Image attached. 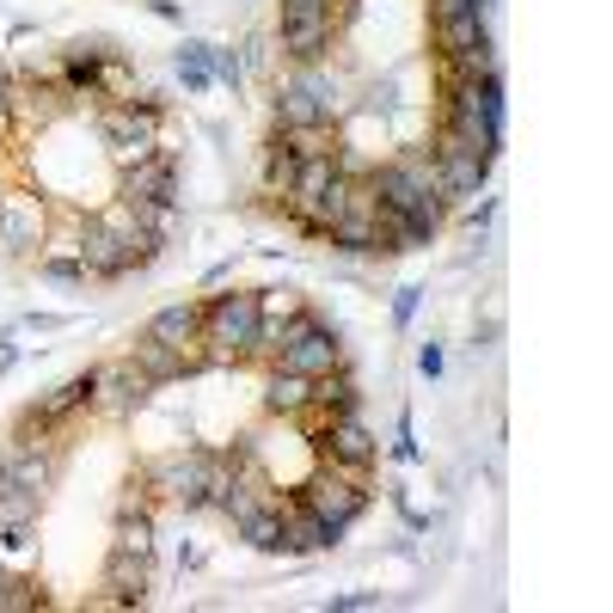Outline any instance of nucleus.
I'll use <instances>...</instances> for the list:
<instances>
[{
    "instance_id": "22",
    "label": "nucleus",
    "mask_w": 613,
    "mask_h": 613,
    "mask_svg": "<svg viewBox=\"0 0 613 613\" xmlns=\"http://www.w3.org/2000/svg\"><path fill=\"white\" fill-rule=\"evenodd\" d=\"M306 405H313V381H306V374H289V368H270L264 412H277V417H301Z\"/></svg>"
},
{
    "instance_id": "31",
    "label": "nucleus",
    "mask_w": 613,
    "mask_h": 613,
    "mask_svg": "<svg viewBox=\"0 0 613 613\" xmlns=\"http://www.w3.org/2000/svg\"><path fill=\"white\" fill-rule=\"evenodd\" d=\"M491 0H429V19H454V13H485Z\"/></svg>"
},
{
    "instance_id": "21",
    "label": "nucleus",
    "mask_w": 613,
    "mask_h": 613,
    "mask_svg": "<svg viewBox=\"0 0 613 613\" xmlns=\"http://www.w3.org/2000/svg\"><path fill=\"white\" fill-rule=\"evenodd\" d=\"M294 173H301V154L282 142V129H270V142H264V197L282 202L294 190Z\"/></svg>"
},
{
    "instance_id": "15",
    "label": "nucleus",
    "mask_w": 613,
    "mask_h": 613,
    "mask_svg": "<svg viewBox=\"0 0 613 613\" xmlns=\"http://www.w3.org/2000/svg\"><path fill=\"white\" fill-rule=\"evenodd\" d=\"M344 533H350V528H337V521H325V516H313V509H301L294 497L282 503V552H332Z\"/></svg>"
},
{
    "instance_id": "35",
    "label": "nucleus",
    "mask_w": 613,
    "mask_h": 613,
    "mask_svg": "<svg viewBox=\"0 0 613 613\" xmlns=\"http://www.w3.org/2000/svg\"><path fill=\"white\" fill-rule=\"evenodd\" d=\"M0 583H7V552H0Z\"/></svg>"
},
{
    "instance_id": "27",
    "label": "nucleus",
    "mask_w": 613,
    "mask_h": 613,
    "mask_svg": "<svg viewBox=\"0 0 613 613\" xmlns=\"http://www.w3.org/2000/svg\"><path fill=\"white\" fill-rule=\"evenodd\" d=\"M178 81H185V93H209V86H215L209 43H185V50H178Z\"/></svg>"
},
{
    "instance_id": "2",
    "label": "nucleus",
    "mask_w": 613,
    "mask_h": 613,
    "mask_svg": "<svg viewBox=\"0 0 613 613\" xmlns=\"http://www.w3.org/2000/svg\"><path fill=\"white\" fill-rule=\"evenodd\" d=\"M258 313H264V289H233V294H209L202 301V337L209 362H240L258 337Z\"/></svg>"
},
{
    "instance_id": "18",
    "label": "nucleus",
    "mask_w": 613,
    "mask_h": 613,
    "mask_svg": "<svg viewBox=\"0 0 613 613\" xmlns=\"http://www.w3.org/2000/svg\"><path fill=\"white\" fill-rule=\"evenodd\" d=\"M313 405H320L325 424H332V417H344V412H356V374H350V362L313 374Z\"/></svg>"
},
{
    "instance_id": "32",
    "label": "nucleus",
    "mask_w": 613,
    "mask_h": 613,
    "mask_svg": "<svg viewBox=\"0 0 613 613\" xmlns=\"http://www.w3.org/2000/svg\"><path fill=\"white\" fill-rule=\"evenodd\" d=\"M13 362H19V332H0V381L13 374Z\"/></svg>"
},
{
    "instance_id": "29",
    "label": "nucleus",
    "mask_w": 613,
    "mask_h": 613,
    "mask_svg": "<svg viewBox=\"0 0 613 613\" xmlns=\"http://www.w3.org/2000/svg\"><path fill=\"white\" fill-rule=\"evenodd\" d=\"M417 306H424V289H417V282H405V289L393 294V325H412Z\"/></svg>"
},
{
    "instance_id": "25",
    "label": "nucleus",
    "mask_w": 613,
    "mask_h": 613,
    "mask_svg": "<svg viewBox=\"0 0 613 613\" xmlns=\"http://www.w3.org/2000/svg\"><path fill=\"white\" fill-rule=\"evenodd\" d=\"M38 516H43V491L0 479V528H38Z\"/></svg>"
},
{
    "instance_id": "19",
    "label": "nucleus",
    "mask_w": 613,
    "mask_h": 613,
    "mask_svg": "<svg viewBox=\"0 0 613 613\" xmlns=\"http://www.w3.org/2000/svg\"><path fill=\"white\" fill-rule=\"evenodd\" d=\"M320 240L337 252H381V215H337V221H325Z\"/></svg>"
},
{
    "instance_id": "36",
    "label": "nucleus",
    "mask_w": 613,
    "mask_h": 613,
    "mask_svg": "<svg viewBox=\"0 0 613 613\" xmlns=\"http://www.w3.org/2000/svg\"><path fill=\"white\" fill-rule=\"evenodd\" d=\"M0 209H7V178H0Z\"/></svg>"
},
{
    "instance_id": "7",
    "label": "nucleus",
    "mask_w": 613,
    "mask_h": 613,
    "mask_svg": "<svg viewBox=\"0 0 613 613\" xmlns=\"http://www.w3.org/2000/svg\"><path fill=\"white\" fill-rule=\"evenodd\" d=\"M294 503L313 509V516H325V521H337V528H350V521L368 509V491H362V485H350L337 467H325V472H313V479H301Z\"/></svg>"
},
{
    "instance_id": "6",
    "label": "nucleus",
    "mask_w": 613,
    "mask_h": 613,
    "mask_svg": "<svg viewBox=\"0 0 613 613\" xmlns=\"http://www.w3.org/2000/svg\"><path fill=\"white\" fill-rule=\"evenodd\" d=\"M74 111V98L62 93V81H43V74H13V93H7V117H13V135L31 129H55V123Z\"/></svg>"
},
{
    "instance_id": "20",
    "label": "nucleus",
    "mask_w": 613,
    "mask_h": 613,
    "mask_svg": "<svg viewBox=\"0 0 613 613\" xmlns=\"http://www.w3.org/2000/svg\"><path fill=\"white\" fill-rule=\"evenodd\" d=\"M38 270L55 277V282H93L86 264H81V233H55V240H43L38 246Z\"/></svg>"
},
{
    "instance_id": "24",
    "label": "nucleus",
    "mask_w": 613,
    "mask_h": 613,
    "mask_svg": "<svg viewBox=\"0 0 613 613\" xmlns=\"http://www.w3.org/2000/svg\"><path fill=\"white\" fill-rule=\"evenodd\" d=\"M233 533H240L246 547H258V552H282V503L252 509L246 521H233Z\"/></svg>"
},
{
    "instance_id": "26",
    "label": "nucleus",
    "mask_w": 613,
    "mask_h": 613,
    "mask_svg": "<svg viewBox=\"0 0 613 613\" xmlns=\"http://www.w3.org/2000/svg\"><path fill=\"white\" fill-rule=\"evenodd\" d=\"M31 607H50L38 576H7L0 583V613H31Z\"/></svg>"
},
{
    "instance_id": "14",
    "label": "nucleus",
    "mask_w": 613,
    "mask_h": 613,
    "mask_svg": "<svg viewBox=\"0 0 613 613\" xmlns=\"http://www.w3.org/2000/svg\"><path fill=\"white\" fill-rule=\"evenodd\" d=\"M129 362L154 381V387H166V381H185V374L209 368V350H173V344H154V337H135Z\"/></svg>"
},
{
    "instance_id": "9",
    "label": "nucleus",
    "mask_w": 613,
    "mask_h": 613,
    "mask_svg": "<svg viewBox=\"0 0 613 613\" xmlns=\"http://www.w3.org/2000/svg\"><path fill=\"white\" fill-rule=\"evenodd\" d=\"M344 362V344H337V325H325V320H313L306 332H294L289 344L270 356V368H289V374H325V368H337Z\"/></svg>"
},
{
    "instance_id": "1",
    "label": "nucleus",
    "mask_w": 613,
    "mask_h": 613,
    "mask_svg": "<svg viewBox=\"0 0 613 613\" xmlns=\"http://www.w3.org/2000/svg\"><path fill=\"white\" fill-rule=\"evenodd\" d=\"M160 93H142V98H123V105H98V135H105V154L111 166H135L147 154H160Z\"/></svg>"
},
{
    "instance_id": "10",
    "label": "nucleus",
    "mask_w": 613,
    "mask_h": 613,
    "mask_svg": "<svg viewBox=\"0 0 613 613\" xmlns=\"http://www.w3.org/2000/svg\"><path fill=\"white\" fill-rule=\"evenodd\" d=\"M147 589H154V552L111 547V559H105V595H93V607H142Z\"/></svg>"
},
{
    "instance_id": "4",
    "label": "nucleus",
    "mask_w": 613,
    "mask_h": 613,
    "mask_svg": "<svg viewBox=\"0 0 613 613\" xmlns=\"http://www.w3.org/2000/svg\"><path fill=\"white\" fill-rule=\"evenodd\" d=\"M277 129H313V123L337 117V74H325L320 62H294L277 81Z\"/></svg>"
},
{
    "instance_id": "13",
    "label": "nucleus",
    "mask_w": 613,
    "mask_h": 613,
    "mask_svg": "<svg viewBox=\"0 0 613 613\" xmlns=\"http://www.w3.org/2000/svg\"><path fill=\"white\" fill-rule=\"evenodd\" d=\"M74 233H81V264H86V277L117 282V277H129V270H142V264H135V252L117 240V233H111L105 221H98V215H93V221H81Z\"/></svg>"
},
{
    "instance_id": "33",
    "label": "nucleus",
    "mask_w": 613,
    "mask_h": 613,
    "mask_svg": "<svg viewBox=\"0 0 613 613\" xmlns=\"http://www.w3.org/2000/svg\"><path fill=\"white\" fill-rule=\"evenodd\" d=\"M381 595H368V589H356V595H332V613H356V607H374Z\"/></svg>"
},
{
    "instance_id": "12",
    "label": "nucleus",
    "mask_w": 613,
    "mask_h": 613,
    "mask_svg": "<svg viewBox=\"0 0 613 613\" xmlns=\"http://www.w3.org/2000/svg\"><path fill=\"white\" fill-rule=\"evenodd\" d=\"M50 240V215L31 190H7V209H0V246L19 258H31L38 246Z\"/></svg>"
},
{
    "instance_id": "34",
    "label": "nucleus",
    "mask_w": 613,
    "mask_h": 613,
    "mask_svg": "<svg viewBox=\"0 0 613 613\" xmlns=\"http://www.w3.org/2000/svg\"><path fill=\"white\" fill-rule=\"evenodd\" d=\"M417 368H424L429 381H436V374H441V350H436V344H424V350H417Z\"/></svg>"
},
{
    "instance_id": "16",
    "label": "nucleus",
    "mask_w": 613,
    "mask_h": 613,
    "mask_svg": "<svg viewBox=\"0 0 613 613\" xmlns=\"http://www.w3.org/2000/svg\"><path fill=\"white\" fill-rule=\"evenodd\" d=\"M337 38V19H277V50L289 62H320Z\"/></svg>"
},
{
    "instance_id": "3",
    "label": "nucleus",
    "mask_w": 613,
    "mask_h": 613,
    "mask_svg": "<svg viewBox=\"0 0 613 613\" xmlns=\"http://www.w3.org/2000/svg\"><path fill=\"white\" fill-rule=\"evenodd\" d=\"M233 472V460L215 448H185V454H166L147 467V485L160 497H173L178 509H209V491Z\"/></svg>"
},
{
    "instance_id": "17",
    "label": "nucleus",
    "mask_w": 613,
    "mask_h": 613,
    "mask_svg": "<svg viewBox=\"0 0 613 613\" xmlns=\"http://www.w3.org/2000/svg\"><path fill=\"white\" fill-rule=\"evenodd\" d=\"M142 337H154V344H173V350H190L202 337V306L197 301H173V306H160L154 320H147V332Z\"/></svg>"
},
{
    "instance_id": "23",
    "label": "nucleus",
    "mask_w": 613,
    "mask_h": 613,
    "mask_svg": "<svg viewBox=\"0 0 613 613\" xmlns=\"http://www.w3.org/2000/svg\"><path fill=\"white\" fill-rule=\"evenodd\" d=\"M111 547L154 552V509L147 503H117V533H111Z\"/></svg>"
},
{
    "instance_id": "8",
    "label": "nucleus",
    "mask_w": 613,
    "mask_h": 613,
    "mask_svg": "<svg viewBox=\"0 0 613 613\" xmlns=\"http://www.w3.org/2000/svg\"><path fill=\"white\" fill-rule=\"evenodd\" d=\"M117 202H166L178 209V160L173 154H147L135 166H117Z\"/></svg>"
},
{
    "instance_id": "30",
    "label": "nucleus",
    "mask_w": 613,
    "mask_h": 613,
    "mask_svg": "<svg viewBox=\"0 0 613 613\" xmlns=\"http://www.w3.org/2000/svg\"><path fill=\"white\" fill-rule=\"evenodd\" d=\"M282 19H332V0H282Z\"/></svg>"
},
{
    "instance_id": "28",
    "label": "nucleus",
    "mask_w": 613,
    "mask_h": 613,
    "mask_svg": "<svg viewBox=\"0 0 613 613\" xmlns=\"http://www.w3.org/2000/svg\"><path fill=\"white\" fill-rule=\"evenodd\" d=\"M209 74H215L221 86H240V81H246V62H240L233 50H215V43H209Z\"/></svg>"
},
{
    "instance_id": "11",
    "label": "nucleus",
    "mask_w": 613,
    "mask_h": 613,
    "mask_svg": "<svg viewBox=\"0 0 613 613\" xmlns=\"http://www.w3.org/2000/svg\"><path fill=\"white\" fill-rule=\"evenodd\" d=\"M154 381H147L142 368H135L129 356H117V362H105L98 368V393H93V412H105V417H129V412H142L147 399H154Z\"/></svg>"
},
{
    "instance_id": "5",
    "label": "nucleus",
    "mask_w": 613,
    "mask_h": 613,
    "mask_svg": "<svg viewBox=\"0 0 613 613\" xmlns=\"http://www.w3.org/2000/svg\"><path fill=\"white\" fill-rule=\"evenodd\" d=\"M368 185L387 215H405L417 202H436V166H429V154H393L387 166L368 173Z\"/></svg>"
}]
</instances>
